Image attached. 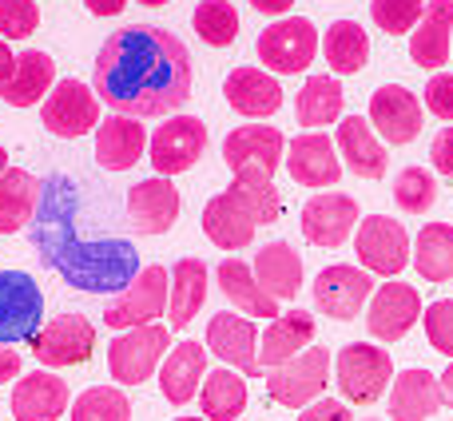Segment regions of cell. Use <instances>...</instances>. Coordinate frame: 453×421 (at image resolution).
I'll return each mask as SVG.
<instances>
[{"instance_id": "ab89813d", "label": "cell", "mask_w": 453, "mask_h": 421, "mask_svg": "<svg viewBox=\"0 0 453 421\" xmlns=\"http://www.w3.org/2000/svg\"><path fill=\"white\" fill-rule=\"evenodd\" d=\"M191 24H196L199 40L211 48H226L239 36V12H234L231 0H203L191 16Z\"/></svg>"}, {"instance_id": "7a4b0ae2", "label": "cell", "mask_w": 453, "mask_h": 421, "mask_svg": "<svg viewBox=\"0 0 453 421\" xmlns=\"http://www.w3.org/2000/svg\"><path fill=\"white\" fill-rule=\"evenodd\" d=\"M52 266L72 282L76 290L88 295H111V290H127V282L140 274V255L127 239H68L64 247L48 250Z\"/></svg>"}, {"instance_id": "b9f144b4", "label": "cell", "mask_w": 453, "mask_h": 421, "mask_svg": "<svg viewBox=\"0 0 453 421\" xmlns=\"http://www.w3.org/2000/svg\"><path fill=\"white\" fill-rule=\"evenodd\" d=\"M426 12V0H370V16L382 32L390 36H406V32L418 28Z\"/></svg>"}, {"instance_id": "44dd1931", "label": "cell", "mask_w": 453, "mask_h": 421, "mask_svg": "<svg viewBox=\"0 0 453 421\" xmlns=\"http://www.w3.org/2000/svg\"><path fill=\"white\" fill-rule=\"evenodd\" d=\"M287 172L303 188H334L342 180V164L334 156V140L322 132H303L287 143Z\"/></svg>"}, {"instance_id": "277c9868", "label": "cell", "mask_w": 453, "mask_h": 421, "mask_svg": "<svg viewBox=\"0 0 453 421\" xmlns=\"http://www.w3.org/2000/svg\"><path fill=\"white\" fill-rule=\"evenodd\" d=\"M334 382L350 406H370V402H378L386 394V386L394 382L390 350H382V346H374V342L342 346L334 358Z\"/></svg>"}, {"instance_id": "60d3db41", "label": "cell", "mask_w": 453, "mask_h": 421, "mask_svg": "<svg viewBox=\"0 0 453 421\" xmlns=\"http://www.w3.org/2000/svg\"><path fill=\"white\" fill-rule=\"evenodd\" d=\"M438 199V183L426 167H406V172L394 180V203H398L406 215H426Z\"/></svg>"}, {"instance_id": "f5cc1de1", "label": "cell", "mask_w": 453, "mask_h": 421, "mask_svg": "<svg viewBox=\"0 0 453 421\" xmlns=\"http://www.w3.org/2000/svg\"><path fill=\"white\" fill-rule=\"evenodd\" d=\"M438 390H441V406H449V410H453V362L446 366V374H441Z\"/></svg>"}, {"instance_id": "9c48e42d", "label": "cell", "mask_w": 453, "mask_h": 421, "mask_svg": "<svg viewBox=\"0 0 453 421\" xmlns=\"http://www.w3.org/2000/svg\"><path fill=\"white\" fill-rule=\"evenodd\" d=\"M326 374H330V350L326 346H306L298 358L282 362V366H274L266 374V394L287 410H303L322 398V390L330 382Z\"/></svg>"}, {"instance_id": "5b68a950", "label": "cell", "mask_w": 453, "mask_h": 421, "mask_svg": "<svg viewBox=\"0 0 453 421\" xmlns=\"http://www.w3.org/2000/svg\"><path fill=\"white\" fill-rule=\"evenodd\" d=\"M282 151H287V140L279 127L247 124L223 140V164L234 172V183H271Z\"/></svg>"}, {"instance_id": "7402d4cb", "label": "cell", "mask_w": 453, "mask_h": 421, "mask_svg": "<svg viewBox=\"0 0 453 421\" xmlns=\"http://www.w3.org/2000/svg\"><path fill=\"white\" fill-rule=\"evenodd\" d=\"M449 48H453V0H430L418 28L410 32V60L426 72H438L441 64H449Z\"/></svg>"}, {"instance_id": "681fc988", "label": "cell", "mask_w": 453, "mask_h": 421, "mask_svg": "<svg viewBox=\"0 0 453 421\" xmlns=\"http://www.w3.org/2000/svg\"><path fill=\"white\" fill-rule=\"evenodd\" d=\"M84 8L92 16H119L127 8V0H84Z\"/></svg>"}, {"instance_id": "52a82bcc", "label": "cell", "mask_w": 453, "mask_h": 421, "mask_svg": "<svg viewBox=\"0 0 453 421\" xmlns=\"http://www.w3.org/2000/svg\"><path fill=\"white\" fill-rule=\"evenodd\" d=\"M354 255H358L366 274L394 279V274L406 271L410 255H414V239L406 234V226H402L398 218L370 215V218H362L358 231H354Z\"/></svg>"}, {"instance_id": "e575fe53", "label": "cell", "mask_w": 453, "mask_h": 421, "mask_svg": "<svg viewBox=\"0 0 453 421\" xmlns=\"http://www.w3.org/2000/svg\"><path fill=\"white\" fill-rule=\"evenodd\" d=\"M414 271L426 282H449L453 279V226L449 223H426L414 239L410 255Z\"/></svg>"}, {"instance_id": "d4e9b609", "label": "cell", "mask_w": 453, "mask_h": 421, "mask_svg": "<svg viewBox=\"0 0 453 421\" xmlns=\"http://www.w3.org/2000/svg\"><path fill=\"white\" fill-rule=\"evenodd\" d=\"M223 96L239 116L250 119H266L282 108V88L274 76H266L263 68H234L223 80Z\"/></svg>"}, {"instance_id": "5bb4252c", "label": "cell", "mask_w": 453, "mask_h": 421, "mask_svg": "<svg viewBox=\"0 0 453 421\" xmlns=\"http://www.w3.org/2000/svg\"><path fill=\"white\" fill-rule=\"evenodd\" d=\"M48 127L60 140H80L100 124V100H96L92 88H84L80 80H60V84L48 92L44 100V119Z\"/></svg>"}, {"instance_id": "2e32d148", "label": "cell", "mask_w": 453, "mask_h": 421, "mask_svg": "<svg viewBox=\"0 0 453 421\" xmlns=\"http://www.w3.org/2000/svg\"><path fill=\"white\" fill-rule=\"evenodd\" d=\"M362 215H358V203L354 195H342V191H322L314 195L311 203L303 207V234L311 247H322V250H334L358 231Z\"/></svg>"}, {"instance_id": "484cf974", "label": "cell", "mask_w": 453, "mask_h": 421, "mask_svg": "<svg viewBox=\"0 0 453 421\" xmlns=\"http://www.w3.org/2000/svg\"><path fill=\"white\" fill-rule=\"evenodd\" d=\"M338 151H342L346 167L358 180H382L386 167H390V156L374 140V127H370L366 116H342V124H338Z\"/></svg>"}, {"instance_id": "ee69618b", "label": "cell", "mask_w": 453, "mask_h": 421, "mask_svg": "<svg viewBox=\"0 0 453 421\" xmlns=\"http://www.w3.org/2000/svg\"><path fill=\"white\" fill-rule=\"evenodd\" d=\"M40 24L36 0H0V36L8 40H28Z\"/></svg>"}, {"instance_id": "e0dca14e", "label": "cell", "mask_w": 453, "mask_h": 421, "mask_svg": "<svg viewBox=\"0 0 453 421\" xmlns=\"http://www.w3.org/2000/svg\"><path fill=\"white\" fill-rule=\"evenodd\" d=\"M418 318H422V295L406 282H382L366 310V330L378 342H398L414 330Z\"/></svg>"}, {"instance_id": "6f0895ef", "label": "cell", "mask_w": 453, "mask_h": 421, "mask_svg": "<svg viewBox=\"0 0 453 421\" xmlns=\"http://www.w3.org/2000/svg\"><path fill=\"white\" fill-rule=\"evenodd\" d=\"M370 421H374V417H370Z\"/></svg>"}, {"instance_id": "f546056e", "label": "cell", "mask_w": 453, "mask_h": 421, "mask_svg": "<svg viewBox=\"0 0 453 421\" xmlns=\"http://www.w3.org/2000/svg\"><path fill=\"white\" fill-rule=\"evenodd\" d=\"M441 406L438 378L430 370L414 366L402 370L390 386V421H430Z\"/></svg>"}, {"instance_id": "4dcf8cb0", "label": "cell", "mask_w": 453, "mask_h": 421, "mask_svg": "<svg viewBox=\"0 0 453 421\" xmlns=\"http://www.w3.org/2000/svg\"><path fill=\"white\" fill-rule=\"evenodd\" d=\"M52 88H56V60L48 52H40V48H28L24 56H16V72L0 88V100L12 103V108H32Z\"/></svg>"}, {"instance_id": "603a6c76", "label": "cell", "mask_w": 453, "mask_h": 421, "mask_svg": "<svg viewBox=\"0 0 453 421\" xmlns=\"http://www.w3.org/2000/svg\"><path fill=\"white\" fill-rule=\"evenodd\" d=\"M314 342V318L306 310H287L279 318L266 322V330L258 334V366L274 370L282 362L298 358L306 346Z\"/></svg>"}, {"instance_id": "d6a6232c", "label": "cell", "mask_w": 453, "mask_h": 421, "mask_svg": "<svg viewBox=\"0 0 453 421\" xmlns=\"http://www.w3.org/2000/svg\"><path fill=\"white\" fill-rule=\"evenodd\" d=\"M215 279H219V290L239 306L242 314H255V318H279V302L258 287L255 271H250L242 258H223L215 266Z\"/></svg>"}, {"instance_id": "816d5d0a", "label": "cell", "mask_w": 453, "mask_h": 421, "mask_svg": "<svg viewBox=\"0 0 453 421\" xmlns=\"http://www.w3.org/2000/svg\"><path fill=\"white\" fill-rule=\"evenodd\" d=\"M12 72H16V56H12V48L0 40V88L12 80Z\"/></svg>"}, {"instance_id": "bcb514c9", "label": "cell", "mask_w": 453, "mask_h": 421, "mask_svg": "<svg viewBox=\"0 0 453 421\" xmlns=\"http://www.w3.org/2000/svg\"><path fill=\"white\" fill-rule=\"evenodd\" d=\"M430 164L438 167V175L453 180V127H441L430 143Z\"/></svg>"}, {"instance_id": "d590c367", "label": "cell", "mask_w": 453, "mask_h": 421, "mask_svg": "<svg viewBox=\"0 0 453 421\" xmlns=\"http://www.w3.org/2000/svg\"><path fill=\"white\" fill-rule=\"evenodd\" d=\"M342 100H346V92L334 76H311L295 100V116L306 132H319V127L334 124L342 116Z\"/></svg>"}, {"instance_id": "1f68e13d", "label": "cell", "mask_w": 453, "mask_h": 421, "mask_svg": "<svg viewBox=\"0 0 453 421\" xmlns=\"http://www.w3.org/2000/svg\"><path fill=\"white\" fill-rule=\"evenodd\" d=\"M207 302V263L203 258H180L172 266V290H167V318L172 330L191 326Z\"/></svg>"}, {"instance_id": "f35d334b", "label": "cell", "mask_w": 453, "mask_h": 421, "mask_svg": "<svg viewBox=\"0 0 453 421\" xmlns=\"http://www.w3.org/2000/svg\"><path fill=\"white\" fill-rule=\"evenodd\" d=\"M68 414L72 421H132V402L116 386H92L76 398V406H68Z\"/></svg>"}, {"instance_id": "9a60e30c", "label": "cell", "mask_w": 453, "mask_h": 421, "mask_svg": "<svg viewBox=\"0 0 453 421\" xmlns=\"http://www.w3.org/2000/svg\"><path fill=\"white\" fill-rule=\"evenodd\" d=\"M96 346V326L80 314H60V318L44 322V330L32 342V354H36L40 366L60 370V366H80V362L92 358Z\"/></svg>"}, {"instance_id": "ba28073f", "label": "cell", "mask_w": 453, "mask_h": 421, "mask_svg": "<svg viewBox=\"0 0 453 421\" xmlns=\"http://www.w3.org/2000/svg\"><path fill=\"white\" fill-rule=\"evenodd\" d=\"M167 346H172V330L151 322V326H135L124 330L116 342L108 346V374L119 386H143L156 366L164 362Z\"/></svg>"}, {"instance_id": "4316f807", "label": "cell", "mask_w": 453, "mask_h": 421, "mask_svg": "<svg viewBox=\"0 0 453 421\" xmlns=\"http://www.w3.org/2000/svg\"><path fill=\"white\" fill-rule=\"evenodd\" d=\"M143 148H148V132H143L140 119L116 116L96 127V164L104 172H127V167H135Z\"/></svg>"}, {"instance_id": "ac0fdd59", "label": "cell", "mask_w": 453, "mask_h": 421, "mask_svg": "<svg viewBox=\"0 0 453 421\" xmlns=\"http://www.w3.org/2000/svg\"><path fill=\"white\" fill-rule=\"evenodd\" d=\"M207 350L226 366H234L242 378L263 374V366H258V330L242 314H215L207 322Z\"/></svg>"}, {"instance_id": "cb8c5ba5", "label": "cell", "mask_w": 453, "mask_h": 421, "mask_svg": "<svg viewBox=\"0 0 453 421\" xmlns=\"http://www.w3.org/2000/svg\"><path fill=\"white\" fill-rule=\"evenodd\" d=\"M60 414H68V386L64 378L36 370L24 374L12 390V417L16 421H56Z\"/></svg>"}, {"instance_id": "7bdbcfd3", "label": "cell", "mask_w": 453, "mask_h": 421, "mask_svg": "<svg viewBox=\"0 0 453 421\" xmlns=\"http://www.w3.org/2000/svg\"><path fill=\"white\" fill-rule=\"evenodd\" d=\"M422 326H426V342L438 354L453 358V298H438L422 310Z\"/></svg>"}, {"instance_id": "d6986e66", "label": "cell", "mask_w": 453, "mask_h": 421, "mask_svg": "<svg viewBox=\"0 0 453 421\" xmlns=\"http://www.w3.org/2000/svg\"><path fill=\"white\" fill-rule=\"evenodd\" d=\"M370 124L378 127V135H382L386 143L406 148V143H414L418 132H422V103L402 84H386L370 96Z\"/></svg>"}, {"instance_id": "ffe728a7", "label": "cell", "mask_w": 453, "mask_h": 421, "mask_svg": "<svg viewBox=\"0 0 453 421\" xmlns=\"http://www.w3.org/2000/svg\"><path fill=\"white\" fill-rule=\"evenodd\" d=\"M180 188L164 175L156 180H140L132 191H127V223L140 234H164L175 226L180 218Z\"/></svg>"}, {"instance_id": "4fadbf2b", "label": "cell", "mask_w": 453, "mask_h": 421, "mask_svg": "<svg viewBox=\"0 0 453 421\" xmlns=\"http://www.w3.org/2000/svg\"><path fill=\"white\" fill-rule=\"evenodd\" d=\"M207 148V124L196 116H175L167 124H159V132L151 135V167L159 175H183L199 164Z\"/></svg>"}, {"instance_id": "30bf717a", "label": "cell", "mask_w": 453, "mask_h": 421, "mask_svg": "<svg viewBox=\"0 0 453 421\" xmlns=\"http://www.w3.org/2000/svg\"><path fill=\"white\" fill-rule=\"evenodd\" d=\"M258 60L274 72V76H298L311 68L314 52H319V28L306 16H287L274 20L271 28L258 32Z\"/></svg>"}, {"instance_id": "f1b7e54d", "label": "cell", "mask_w": 453, "mask_h": 421, "mask_svg": "<svg viewBox=\"0 0 453 421\" xmlns=\"http://www.w3.org/2000/svg\"><path fill=\"white\" fill-rule=\"evenodd\" d=\"M207 378V350L203 342H180L159 366V390L172 406H188Z\"/></svg>"}, {"instance_id": "3957f363", "label": "cell", "mask_w": 453, "mask_h": 421, "mask_svg": "<svg viewBox=\"0 0 453 421\" xmlns=\"http://www.w3.org/2000/svg\"><path fill=\"white\" fill-rule=\"evenodd\" d=\"M282 215V199L274 183H231L203 207V234L219 250L250 247L255 231L263 223H274Z\"/></svg>"}, {"instance_id": "f6af8a7d", "label": "cell", "mask_w": 453, "mask_h": 421, "mask_svg": "<svg viewBox=\"0 0 453 421\" xmlns=\"http://www.w3.org/2000/svg\"><path fill=\"white\" fill-rule=\"evenodd\" d=\"M426 108L438 119H453V76L449 72L430 76V84H426Z\"/></svg>"}, {"instance_id": "db71d44e", "label": "cell", "mask_w": 453, "mask_h": 421, "mask_svg": "<svg viewBox=\"0 0 453 421\" xmlns=\"http://www.w3.org/2000/svg\"><path fill=\"white\" fill-rule=\"evenodd\" d=\"M8 172V156H4V148H0V175Z\"/></svg>"}, {"instance_id": "11a10c76", "label": "cell", "mask_w": 453, "mask_h": 421, "mask_svg": "<svg viewBox=\"0 0 453 421\" xmlns=\"http://www.w3.org/2000/svg\"><path fill=\"white\" fill-rule=\"evenodd\" d=\"M140 4H148V8H159V4H167V0H140Z\"/></svg>"}, {"instance_id": "6da1fadb", "label": "cell", "mask_w": 453, "mask_h": 421, "mask_svg": "<svg viewBox=\"0 0 453 421\" xmlns=\"http://www.w3.org/2000/svg\"><path fill=\"white\" fill-rule=\"evenodd\" d=\"M92 92L116 116H167L191 100V52L167 28H119L96 56Z\"/></svg>"}, {"instance_id": "8fae6325", "label": "cell", "mask_w": 453, "mask_h": 421, "mask_svg": "<svg viewBox=\"0 0 453 421\" xmlns=\"http://www.w3.org/2000/svg\"><path fill=\"white\" fill-rule=\"evenodd\" d=\"M167 287H172V282H167L164 266H159V263L143 266V271L127 282V290H119L116 302H108L104 322H108L111 330L151 326L159 314H167Z\"/></svg>"}, {"instance_id": "7dc6e473", "label": "cell", "mask_w": 453, "mask_h": 421, "mask_svg": "<svg viewBox=\"0 0 453 421\" xmlns=\"http://www.w3.org/2000/svg\"><path fill=\"white\" fill-rule=\"evenodd\" d=\"M298 421H354V417H350V410H346L342 402L319 398V402H311V410H303V414H298Z\"/></svg>"}, {"instance_id": "8d00e7d4", "label": "cell", "mask_w": 453, "mask_h": 421, "mask_svg": "<svg viewBox=\"0 0 453 421\" xmlns=\"http://www.w3.org/2000/svg\"><path fill=\"white\" fill-rule=\"evenodd\" d=\"M322 56L338 76H354V72L366 68L370 60V36L366 28H358L354 20H334L322 36Z\"/></svg>"}, {"instance_id": "83f0119b", "label": "cell", "mask_w": 453, "mask_h": 421, "mask_svg": "<svg viewBox=\"0 0 453 421\" xmlns=\"http://www.w3.org/2000/svg\"><path fill=\"white\" fill-rule=\"evenodd\" d=\"M250 271H255L258 287H263L274 302H290V298H298V290H303V258H298V250L290 247V242H266L255 255Z\"/></svg>"}, {"instance_id": "9f6ffc18", "label": "cell", "mask_w": 453, "mask_h": 421, "mask_svg": "<svg viewBox=\"0 0 453 421\" xmlns=\"http://www.w3.org/2000/svg\"><path fill=\"white\" fill-rule=\"evenodd\" d=\"M175 421H207V417H175Z\"/></svg>"}, {"instance_id": "7c38bea8", "label": "cell", "mask_w": 453, "mask_h": 421, "mask_svg": "<svg viewBox=\"0 0 453 421\" xmlns=\"http://www.w3.org/2000/svg\"><path fill=\"white\" fill-rule=\"evenodd\" d=\"M311 290H314V306H319L326 318L350 322V318H358L366 298L374 295V279H370L362 266L334 263V266H322Z\"/></svg>"}, {"instance_id": "836d02e7", "label": "cell", "mask_w": 453, "mask_h": 421, "mask_svg": "<svg viewBox=\"0 0 453 421\" xmlns=\"http://www.w3.org/2000/svg\"><path fill=\"white\" fill-rule=\"evenodd\" d=\"M40 203V180L24 167H8L0 175V234H16L32 223Z\"/></svg>"}, {"instance_id": "8992f818", "label": "cell", "mask_w": 453, "mask_h": 421, "mask_svg": "<svg viewBox=\"0 0 453 421\" xmlns=\"http://www.w3.org/2000/svg\"><path fill=\"white\" fill-rule=\"evenodd\" d=\"M44 326V290L24 271H0V346L36 342Z\"/></svg>"}, {"instance_id": "c3c4849f", "label": "cell", "mask_w": 453, "mask_h": 421, "mask_svg": "<svg viewBox=\"0 0 453 421\" xmlns=\"http://www.w3.org/2000/svg\"><path fill=\"white\" fill-rule=\"evenodd\" d=\"M16 374H20V354H16L12 346H0V386L12 382Z\"/></svg>"}, {"instance_id": "f907efd6", "label": "cell", "mask_w": 453, "mask_h": 421, "mask_svg": "<svg viewBox=\"0 0 453 421\" xmlns=\"http://www.w3.org/2000/svg\"><path fill=\"white\" fill-rule=\"evenodd\" d=\"M290 4H295V0H250V8L263 16H282V12H290Z\"/></svg>"}, {"instance_id": "74e56055", "label": "cell", "mask_w": 453, "mask_h": 421, "mask_svg": "<svg viewBox=\"0 0 453 421\" xmlns=\"http://www.w3.org/2000/svg\"><path fill=\"white\" fill-rule=\"evenodd\" d=\"M199 410L207 421H234L247 410V382L234 370H211L199 390Z\"/></svg>"}]
</instances>
